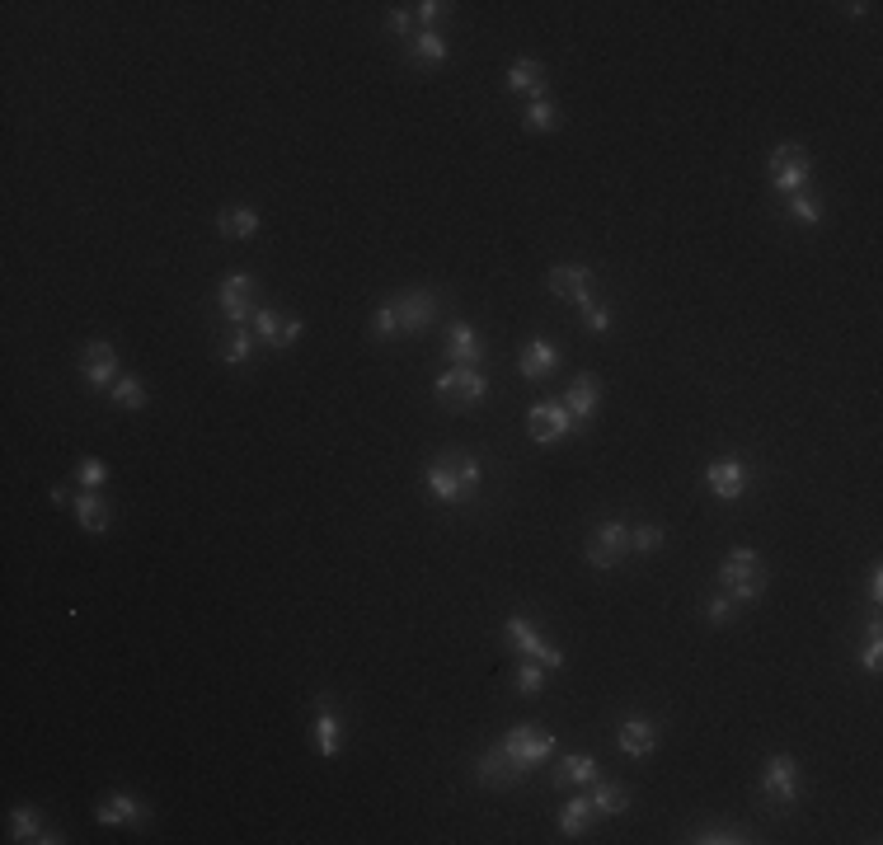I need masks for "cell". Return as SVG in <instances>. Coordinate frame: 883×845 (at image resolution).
<instances>
[{"mask_svg":"<svg viewBox=\"0 0 883 845\" xmlns=\"http://www.w3.org/2000/svg\"><path fill=\"white\" fill-rule=\"evenodd\" d=\"M94 817H99V827H146V803L137 799V794H127V789H113V794H104V803L94 808Z\"/></svg>","mask_w":883,"mask_h":845,"instance_id":"7c38bea8","label":"cell"},{"mask_svg":"<svg viewBox=\"0 0 883 845\" xmlns=\"http://www.w3.org/2000/svg\"><path fill=\"white\" fill-rule=\"evenodd\" d=\"M592 287H597V273L592 268H583V263H559L555 273H550V292L559 296V301H574V306H583L592 296Z\"/></svg>","mask_w":883,"mask_h":845,"instance_id":"5bb4252c","label":"cell"},{"mask_svg":"<svg viewBox=\"0 0 883 845\" xmlns=\"http://www.w3.org/2000/svg\"><path fill=\"white\" fill-rule=\"evenodd\" d=\"M301 334H306V324H301V320H287V324H282V348L301 343Z\"/></svg>","mask_w":883,"mask_h":845,"instance_id":"f6af8a7d","label":"cell"},{"mask_svg":"<svg viewBox=\"0 0 883 845\" xmlns=\"http://www.w3.org/2000/svg\"><path fill=\"white\" fill-rule=\"evenodd\" d=\"M423 479H428V493H433L437 503L456 507L480 489L484 465H480V456H470V451H442V456L423 470Z\"/></svg>","mask_w":883,"mask_h":845,"instance_id":"6da1fadb","label":"cell"},{"mask_svg":"<svg viewBox=\"0 0 883 845\" xmlns=\"http://www.w3.org/2000/svg\"><path fill=\"white\" fill-rule=\"evenodd\" d=\"M447 15H451V5H447V0H423V5H414V19H423L428 29H433L437 19H447Z\"/></svg>","mask_w":883,"mask_h":845,"instance_id":"7bdbcfd3","label":"cell"},{"mask_svg":"<svg viewBox=\"0 0 883 845\" xmlns=\"http://www.w3.org/2000/svg\"><path fill=\"white\" fill-rule=\"evenodd\" d=\"M719 592L733 601V606H747L766 592V564H761L757 550H729V559L719 564Z\"/></svg>","mask_w":883,"mask_h":845,"instance_id":"7a4b0ae2","label":"cell"},{"mask_svg":"<svg viewBox=\"0 0 883 845\" xmlns=\"http://www.w3.org/2000/svg\"><path fill=\"white\" fill-rule=\"evenodd\" d=\"M390 301H395V315H400V334H423L437 320V296L428 287H414V292L390 296Z\"/></svg>","mask_w":883,"mask_h":845,"instance_id":"8fae6325","label":"cell"},{"mask_svg":"<svg viewBox=\"0 0 883 845\" xmlns=\"http://www.w3.org/2000/svg\"><path fill=\"white\" fill-rule=\"evenodd\" d=\"M541 686H545V662L527 658L522 667H517V691H522V695H541Z\"/></svg>","mask_w":883,"mask_h":845,"instance_id":"8d00e7d4","label":"cell"},{"mask_svg":"<svg viewBox=\"0 0 883 845\" xmlns=\"http://www.w3.org/2000/svg\"><path fill=\"white\" fill-rule=\"evenodd\" d=\"M766 169H771V184L780 198H790V193H808V184H813V160H808V146H799V141H785V146H775L771 160H766Z\"/></svg>","mask_w":883,"mask_h":845,"instance_id":"3957f363","label":"cell"},{"mask_svg":"<svg viewBox=\"0 0 883 845\" xmlns=\"http://www.w3.org/2000/svg\"><path fill=\"white\" fill-rule=\"evenodd\" d=\"M76 475H80V484H85V489H104V484H109V465L99 461V456H80Z\"/></svg>","mask_w":883,"mask_h":845,"instance_id":"74e56055","label":"cell"},{"mask_svg":"<svg viewBox=\"0 0 883 845\" xmlns=\"http://www.w3.org/2000/svg\"><path fill=\"white\" fill-rule=\"evenodd\" d=\"M503 634H508V644L517 648V653H527V658L545 662V667H564V653H559L555 644H545V639L536 634V625H531L527 615H512L508 625H503Z\"/></svg>","mask_w":883,"mask_h":845,"instance_id":"30bf717a","label":"cell"},{"mask_svg":"<svg viewBox=\"0 0 883 845\" xmlns=\"http://www.w3.org/2000/svg\"><path fill=\"white\" fill-rule=\"evenodd\" d=\"M555 367H559V348L541 334L531 338L527 348H522V357H517V376H522V381H545Z\"/></svg>","mask_w":883,"mask_h":845,"instance_id":"d6986e66","label":"cell"},{"mask_svg":"<svg viewBox=\"0 0 883 845\" xmlns=\"http://www.w3.org/2000/svg\"><path fill=\"white\" fill-rule=\"evenodd\" d=\"M522 123H527L531 132H555V127L564 123V113H559L555 99H545V94H541V99H531V104H527Z\"/></svg>","mask_w":883,"mask_h":845,"instance_id":"f546056e","label":"cell"},{"mask_svg":"<svg viewBox=\"0 0 883 845\" xmlns=\"http://www.w3.org/2000/svg\"><path fill=\"white\" fill-rule=\"evenodd\" d=\"M80 376H85L94 390H104V385L118 381V353H113V343H104V338L85 343V353H80Z\"/></svg>","mask_w":883,"mask_h":845,"instance_id":"9a60e30c","label":"cell"},{"mask_svg":"<svg viewBox=\"0 0 883 845\" xmlns=\"http://www.w3.org/2000/svg\"><path fill=\"white\" fill-rule=\"evenodd\" d=\"M785 207H790V216H794V221H804V226H818V221H822V202H813L808 193H790V198H785Z\"/></svg>","mask_w":883,"mask_h":845,"instance_id":"d590c367","label":"cell"},{"mask_svg":"<svg viewBox=\"0 0 883 845\" xmlns=\"http://www.w3.org/2000/svg\"><path fill=\"white\" fill-rule=\"evenodd\" d=\"M616 747L630 761H639V756H653V747H658V728H653V719H644V714H625L616 728Z\"/></svg>","mask_w":883,"mask_h":845,"instance_id":"4fadbf2b","label":"cell"},{"mask_svg":"<svg viewBox=\"0 0 883 845\" xmlns=\"http://www.w3.org/2000/svg\"><path fill=\"white\" fill-rule=\"evenodd\" d=\"M663 545V526H653V522H644V526H630V550H644V554H653Z\"/></svg>","mask_w":883,"mask_h":845,"instance_id":"ab89813d","label":"cell"},{"mask_svg":"<svg viewBox=\"0 0 883 845\" xmlns=\"http://www.w3.org/2000/svg\"><path fill=\"white\" fill-rule=\"evenodd\" d=\"M860 662H865V672L879 676V667H883V630H879V620H869V630H865V653H860Z\"/></svg>","mask_w":883,"mask_h":845,"instance_id":"e575fe53","label":"cell"},{"mask_svg":"<svg viewBox=\"0 0 883 845\" xmlns=\"http://www.w3.org/2000/svg\"><path fill=\"white\" fill-rule=\"evenodd\" d=\"M592 817H597V808H592L588 794H583V799H569L564 808H559V831L574 841V836H583V831L592 827Z\"/></svg>","mask_w":883,"mask_h":845,"instance_id":"4316f807","label":"cell"},{"mask_svg":"<svg viewBox=\"0 0 883 845\" xmlns=\"http://www.w3.org/2000/svg\"><path fill=\"white\" fill-rule=\"evenodd\" d=\"M578 310H583V324H588L592 334H606V329H611V310H606L602 301H592V296H588Z\"/></svg>","mask_w":883,"mask_h":845,"instance_id":"60d3db41","label":"cell"},{"mask_svg":"<svg viewBox=\"0 0 883 845\" xmlns=\"http://www.w3.org/2000/svg\"><path fill=\"white\" fill-rule=\"evenodd\" d=\"M259 226H264V221H259L254 207H226V212L217 216V231L226 235V240H254Z\"/></svg>","mask_w":883,"mask_h":845,"instance_id":"cb8c5ba5","label":"cell"},{"mask_svg":"<svg viewBox=\"0 0 883 845\" xmlns=\"http://www.w3.org/2000/svg\"><path fill=\"white\" fill-rule=\"evenodd\" d=\"M597 780V761H592L588 752H574V756H564L555 770V784L564 789V784H592Z\"/></svg>","mask_w":883,"mask_h":845,"instance_id":"83f0119b","label":"cell"},{"mask_svg":"<svg viewBox=\"0 0 883 845\" xmlns=\"http://www.w3.org/2000/svg\"><path fill=\"white\" fill-rule=\"evenodd\" d=\"M254 338L264 343V348H282V320L278 310H254Z\"/></svg>","mask_w":883,"mask_h":845,"instance_id":"836d02e7","label":"cell"},{"mask_svg":"<svg viewBox=\"0 0 883 845\" xmlns=\"http://www.w3.org/2000/svg\"><path fill=\"white\" fill-rule=\"evenodd\" d=\"M869 601H874V606L883 601V569H879V564L869 569Z\"/></svg>","mask_w":883,"mask_h":845,"instance_id":"bcb514c9","label":"cell"},{"mask_svg":"<svg viewBox=\"0 0 883 845\" xmlns=\"http://www.w3.org/2000/svg\"><path fill=\"white\" fill-rule=\"evenodd\" d=\"M409 57L414 62H423V66H442L451 57V47H447V38L437 29H423L419 38H414V47H409Z\"/></svg>","mask_w":883,"mask_h":845,"instance_id":"f1b7e54d","label":"cell"},{"mask_svg":"<svg viewBox=\"0 0 883 845\" xmlns=\"http://www.w3.org/2000/svg\"><path fill=\"white\" fill-rule=\"evenodd\" d=\"M217 301H221V315H226V320H231V324H245L249 310H254V277L231 273L226 282H221Z\"/></svg>","mask_w":883,"mask_h":845,"instance_id":"ac0fdd59","label":"cell"},{"mask_svg":"<svg viewBox=\"0 0 883 845\" xmlns=\"http://www.w3.org/2000/svg\"><path fill=\"white\" fill-rule=\"evenodd\" d=\"M217 357L226 362V367H240V362H249L254 357V329H245V324H235L231 334L217 343Z\"/></svg>","mask_w":883,"mask_h":845,"instance_id":"484cf974","label":"cell"},{"mask_svg":"<svg viewBox=\"0 0 883 845\" xmlns=\"http://www.w3.org/2000/svg\"><path fill=\"white\" fill-rule=\"evenodd\" d=\"M588 799H592V808H597V817L630 813V794H625V784H616V780H592Z\"/></svg>","mask_w":883,"mask_h":845,"instance_id":"603a6c76","label":"cell"},{"mask_svg":"<svg viewBox=\"0 0 883 845\" xmlns=\"http://www.w3.org/2000/svg\"><path fill=\"white\" fill-rule=\"evenodd\" d=\"M630 554V526L625 522H602V526H592V536H588V564L597 573H611Z\"/></svg>","mask_w":883,"mask_h":845,"instance_id":"5b68a950","label":"cell"},{"mask_svg":"<svg viewBox=\"0 0 883 845\" xmlns=\"http://www.w3.org/2000/svg\"><path fill=\"white\" fill-rule=\"evenodd\" d=\"M447 353H451L456 367H480L484 362V334L475 329V324L451 320L447 324Z\"/></svg>","mask_w":883,"mask_h":845,"instance_id":"e0dca14e","label":"cell"},{"mask_svg":"<svg viewBox=\"0 0 883 845\" xmlns=\"http://www.w3.org/2000/svg\"><path fill=\"white\" fill-rule=\"evenodd\" d=\"M503 752H508L522 770H536V766H545V761L555 756V738H550V733H541V728H531V723H517L508 738H503Z\"/></svg>","mask_w":883,"mask_h":845,"instance_id":"52a82bcc","label":"cell"},{"mask_svg":"<svg viewBox=\"0 0 883 845\" xmlns=\"http://www.w3.org/2000/svg\"><path fill=\"white\" fill-rule=\"evenodd\" d=\"M71 507H76V522L90 531V536H104L113 526V517H109V503L99 498V489H85V493H76L71 498Z\"/></svg>","mask_w":883,"mask_h":845,"instance_id":"44dd1931","label":"cell"},{"mask_svg":"<svg viewBox=\"0 0 883 845\" xmlns=\"http://www.w3.org/2000/svg\"><path fill=\"white\" fill-rule=\"evenodd\" d=\"M475 775H480V784H489V789H512V784L522 780L527 770L517 766V761L503 752V742H498V747H489V752L475 761Z\"/></svg>","mask_w":883,"mask_h":845,"instance_id":"2e32d148","label":"cell"},{"mask_svg":"<svg viewBox=\"0 0 883 845\" xmlns=\"http://www.w3.org/2000/svg\"><path fill=\"white\" fill-rule=\"evenodd\" d=\"M761 794H766L780 813H790L794 799H799V766H794V756L775 752L771 761H766V770H761Z\"/></svg>","mask_w":883,"mask_h":845,"instance_id":"8992f818","label":"cell"},{"mask_svg":"<svg viewBox=\"0 0 883 845\" xmlns=\"http://www.w3.org/2000/svg\"><path fill=\"white\" fill-rule=\"evenodd\" d=\"M372 334L381 338V343L400 334V315H395V301H381V306H376V315H372Z\"/></svg>","mask_w":883,"mask_h":845,"instance_id":"f35d334b","label":"cell"},{"mask_svg":"<svg viewBox=\"0 0 883 845\" xmlns=\"http://www.w3.org/2000/svg\"><path fill=\"white\" fill-rule=\"evenodd\" d=\"M574 428H578L574 414H569L564 404H555V400L531 404V409H527V432H531V442H541V446L564 442V437H569Z\"/></svg>","mask_w":883,"mask_h":845,"instance_id":"ba28073f","label":"cell"},{"mask_svg":"<svg viewBox=\"0 0 883 845\" xmlns=\"http://www.w3.org/2000/svg\"><path fill=\"white\" fill-rule=\"evenodd\" d=\"M433 395H437V404H447V409H475V404H484V395H489V376H484L480 367H451L433 381Z\"/></svg>","mask_w":883,"mask_h":845,"instance_id":"277c9868","label":"cell"},{"mask_svg":"<svg viewBox=\"0 0 883 845\" xmlns=\"http://www.w3.org/2000/svg\"><path fill=\"white\" fill-rule=\"evenodd\" d=\"M10 841H38L43 845L47 841V831H43V817L33 813V808H15V813H10Z\"/></svg>","mask_w":883,"mask_h":845,"instance_id":"4dcf8cb0","label":"cell"},{"mask_svg":"<svg viewBox=\"0 0 883 845\" xmlns=\"http://www.w3.org/2000/svg\"><path fill=\"white\" fill-rule=\"evenodd\" d=\"M597 404H602V381L597 376H574V385L564 390V409L574 414V423H588L592 414H597Z\"/></svg>","mask_w":883,"mask_h":845,"instance_id":"ffe728a7","label":"cell"},{"mask_svg":"<svg viewBox=\"0 0 883 845\" xmlns=\"http://www.w3.org/2000/svg\"><path fill=\"white\" fill-rule=\"evenodd\" d=\"M508 90L541 99L545 94V62H512L508 66Z\"/></svg>","mask_w":883,"mask_h":845,"instance_id":"d4e9b609","label":"cell"},{"mask_svg":"<svg viewBox=\"0 0 883 845\" xmlns=\"http://www.w3.org/2000/svg\"><path fill=\"white\" fill-rule=\"evenodd\" d=\"M691 841H696V845H747L752 836H747V827H733V822H724V827H700V831H691Z\"/></svg>","mask_w":883,"mask_h":845,"instance_id":"d6a6232c","label":"cell"},{"mask_svg":"<svg viewBox=\"0 0 883 845\" xmlns=\"http://www.w3.org/2000/svg\"><path fill=\"white\" fill-rule=\"evenodd\" d=\"M109 395H113V404H118V409H146V400H151V395H146V385H141L137 376H118V381L109 385Z\"/></svg>","mask_w":883,"mask_h":845,"instance_id":"1f68e13d","label":"cell"},{"mask_svg":"<svg viewBox=\"0 0 883 845\" xmlns=\"http://www.w3.org/2000/svg\"><path fill=\"white\" fill-rule=\"evenodd\" d=\"M733 615H738V606H733V601L724 597V592H719V597H710V601H705V620H710V625H729Z\"/></svg>","mask_w":883,"mask_h":845,"instance_id":"b9f144b4","label":"cell"},{"mask_svg":"<svg viewBox=\"0 0 883 845\" xmlns=\"http://www.w3.org/2000/svg\"><path fill=\"white\" fill-rule=\"evenodd\" d=\"M705 484H710V493L719 503H738L747 493V484H752V465L738 461V456H724V461H714L705 470Z\"/></svg>","mask_w":883,"mask_h":845,"instance_id":"9c48e42d","label":"cell"},{"mask_svg":"<svg viewBox=\"0 0 883 845\" xmlns=\"http://www.w3.org/2000/svg\"><path fill=\"white\" fill-rule=\"evenodd\" d=\"M386 24H390V33H409L414 29V5H395L386 15Z\"/></svg>","mask_w":883,"mask_h":845,"instance_id":"ee69618b","label":"cell"},{"mask_svg":"<svg viewBox=\"0 0 883 845\" xmlns=\"http://www.w3.org/2000/svg\"><path fill=\"white\" fill-rule=\"evenodd\" d=\"M315 752L325 756V761H334L343 752V723L329 709V700H320V714H315Z\"/></svg>","mask_w":883,"mask_h":845,"instance_id":"7402d4cb","label":"cell"}]
</instances>
